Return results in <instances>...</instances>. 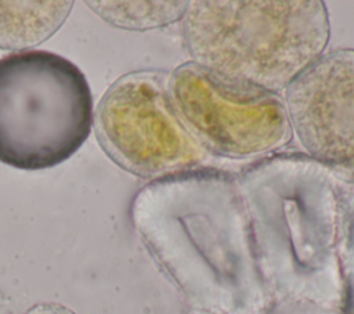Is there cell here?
I'll use <instances>...</instances> for the list:
<instances>
[{
    "mask_svg": "<svg viewBox=\"0 0 354 314\" xmlns=\"http://www.w3.org/2000/svg\"><path fill=\"white\" fill-rule=\"evenodd\" d=\"M25 314H75L66 306L59 303H39L30 307Z\"/></svg>",
    "mask_w": 354,
    "mask_h": 314,
    "instance_id": "8",
    "label": "cell"
},
{
    "mask_svg": "<svg viewBox=\"0 0 354 314\" xmlns=\"http://www.w3.org/2000/svg\"><path fill=\"white\" fill-rule=\"evenodd\" d=\"M87 6L115 26L144 30L180 21L188 1H87Z\"/></svg>",
    "mask_w": 354,
    "mask_h": 314,
    "instance_id": "7",
    "label": "cell"
},
{
    "mask_svg": "<svg viewBox=\"0 0 354 314\" xmlns=\"http://www.w3.org/2000/svg\"><path fill=\"white\" fill-rule=\"evenodd\" d=\"M94 127L105 154L138 177H167L205 159L173 108L169 77L159 72H131L111 84L97 107Z\"/></svg>",
    "mask_w": 354,
    "mask_h": 314,
    "instance_id": "3",
    "label": "cell"
},
{
    "mask_svg": "<svg viewBox=\"0 0 354 314\" xmlns=\"http://www.w3.org/2000/svg\"><path fill=\"white\" fill-rule=\"evenodd\" d=\"M93 98L82 71L48 51L0 59V162L22 170L62 163L86 141Z\"/></svg>",
    "mask_w": 354,
    "mask_h": 314,
    "instance_id": "2",
    "label": "cell"
},
{
    "mask_svg": "<svg viewBox=\"0 0 354 314\" xmlns=\"http://www.w3.org/2000/svg\"><path fill=\"white\" fill-rule=\"evenodd\" d=\"M72 1H0V48L35 47L65 22Z\"/></svg>",
    "mask_w": 354,
    "mask_h": 314,
    "instance_id": "6",
    "label": "cell"
},
{
    "mask_svg": "<svg viewBox=\"0 0 354 314\" xmlns=\"http://www.w3.org/2000/svg\"><path fill=\"white\" fill-rule=\"evenodd\" d=\"M283 102L306 156L354 183V50L324 53L285 90Z\"/></svg>",
    "mask_w": 354,
    "mask_h": 314,
    "instance_id": "5",
    "label": "cell"
},
{
    "mask_svg": "<svg viewBox=\"0 0 354 314\" xmlns=\"http://www.w3.org/2000/svg\"><path fill=\"white\" fill-rule=\"evenodd\" d=\"M169 94L178 119L203 151L256 158L279 149L290 137L281 97L224 80L194 62L171 73Z\"/></svg>",
    "mask_w": 354,
    "mask_h": 314,
    "instance_id": "4",
    "label": "cell"
},
{
    "mask_svg": "<svg viewBox=\"0 0 354 314\" xmlns=\"http://www.w3.org/2000/svg\"><path fill=\"white\" fill-rule=\"evenodd\" d=\"M183 19L194 64L274 94L307 71L329 39L328 11L318 0L191 1Z\"/></svg>",
    "mask_w": 354,
    "mask_h": 314,
    "instance_id": "1",
    "label": "cell"
}]
</instances>
